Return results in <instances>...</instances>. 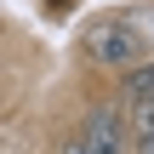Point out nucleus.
I'll return each mask as SVG.
<instances>
[{
  "label": "nucleus",
  "instance_id": "f257e3e1",
  "mask_svg": "<svg viewBox=\"0 0 154 154\" xmlns=\"http://www.w3.org/2000/svg\"><path fill=\"white\" fill-rule=\"evenodd\" d=\"M149 11H114V17H97L86 29V57L97 69H137L154 46V29L143 23Z\"/></svg>",
  "mask_w": 154,
  "mask_h": 154
},
{
  "label": "nucleus",
  "instance_id": "423d86ee",
  "mask_svg": "<svg viewBox=\"0 0 154 154\" xmlns=\"http://www.w3.org/2000/svg\"><path fill=\"white\" fill-rule=\"evenodd\" d=\"M63 154H91V149H86L80 137H69V143H63Z\"/></svg>",
  "mask_w": 154,
  "mask_h": 154
},
{
  "label": "nucleus",
  "instance_id": "39448f33",
  "mask_svg": "<svg viewBox=\"0 0 154 154\" xmlns=\"http://www.w3.org/2000/svg\"><path fill=\"white\" fill-rule=\"evenodd\" d=\"M40 6H46V11H51V17H69V11H74V6H80V0H40Z\"/></svg>",
  "mask_w": 154,
  "mask_h": 154
},
{
  "label": "nucleus",
  "instance_id": "7ed1b4c3",
  "mask_svg": "<svg viewBox=\"0 0 154 154\" xmlns=\"http://www.w3.org/2000/svg\"><path fill=\"white\" fill-rule=\"evenodd\" d=\"M120 103L126 109H154V57H143L137 69L120 74Z\"/></svg>",
  "mask_w": 154,
  "mask_h": 154
},
{
  "label": "nucleus",
  "instance_id": "20e7f679",
  "mask_svg": "<svg viewBox=\"0 0 154 154\" xmlns=\"http://www.w3.org/2000/svg\"><path fill=\"white\" fill-rule=\"evenodd\" d=\"M131 126V154H154V109H126Z\"/></svg>",
  "mask_w": 154,
  "mask_h": 154
},
{
  "label": "nucleus",
  "instance_id": "f03ea898",
  "mask_svg": "<svg viewBox=\"0 0 154 154\" xmlns=\"http://www.w3.org/2000/svg\"><path fill=\"white\" fill-rule=\"evenodd\" d=\"M74 137L91 154H131V126H126V109L120 103H91L86 120L74 126Z\"/></svg>",
  "mask_w": 154,
  "mask_h": 154
}]
</instances>
